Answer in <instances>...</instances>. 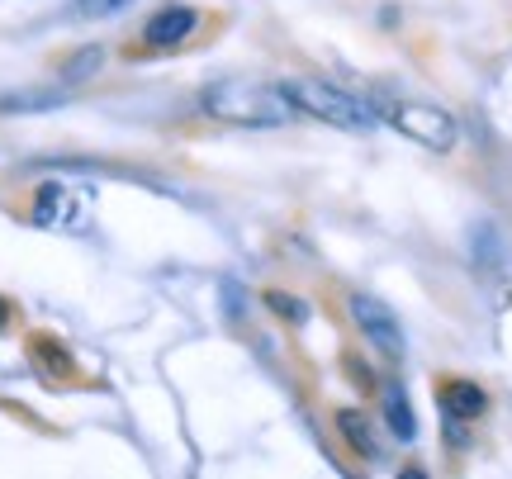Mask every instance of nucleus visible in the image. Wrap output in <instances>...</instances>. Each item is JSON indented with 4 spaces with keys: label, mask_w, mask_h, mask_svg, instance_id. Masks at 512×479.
I'll list each match as a JSON object with an SVG mask.
<instances>
[{
    "label": "nucleus",
    "mask_w": 512,
    "mask_h": 479,
    "mask_svg": "<svg viewBox=\"0 0 512 479\" xmlns=\"http://www.w3.org/2000/svg\"><path fill=\"white\" fill-rule=\"evenodd\" d=\"M204 119H219V124H238V129H280L290 124L294 105L280 86H252V81H214L200 95Z\"/></svg>",
    "instance_id": "f257e3e1"
},
{
    "label": "nucleus",
    "mask_w": 512,
    "mask_h": 479,
    "mask_svg": "<svg viewBox=\"0 0 512 479\" xmlns=\"http://www.w3.org/2000/svg\"><path fill=\"white\" fill-rule=\"evenodd\" d=\"M280 91L290 95V105L299 114H309L318 124H332L342 133H370L380 124V114L370 110L361 95L342 91V86H332L323 76H290V81H280Z\"/></svg>",
    "instance_id": "f03ea898"
},
{
    "label": "nucleus",
    "mask_w": 512,
    "mask_h": 479,
    "mask_svg": "<svg viewBox=\"0 0 512 479\" xmlns=\"http://www.w3.org/2000/svg\"><path fill=\"white\" fill-rule=\"evenodd\" d=\"M389 124L408 143H418L427 152H451L460 143V124L441 105H427V100H399V105H389Z\"/></svg>",
    "instance_id": "7ed1b4c3"
},
{
    "label": "nucleus",
    "mask_w": 512,
    "mask_h": 479,
    "mask_svg": "<svg viewBox=\"0 0 512 479\" xmlns=\"http://www.w3.org/2000/svg\"><path fill=\"white\" fill-rule=\"evenodd\" d=\"M347 314H351V323H356V332L380 351L384 361H394V366H399L403 356H408V337H403L399 318H394V309H384L375 295H351Z\"/></svg>",
    "instance_id": "20e7f679"
},
{
    "label": "nucleus",
    "mask_w": 512,
    "mask_h": 479,
    "mask_svg": "<svg viewBox=\"0 0 512 479\" xmlns=\"http://www.w3.org/2000/svg\"><path fill=\"white\" fill-rule=\"evenodd\" d=\"M204 15L195 10V5H162V10H152L143 24V43L147 48H157V53H171V48H181V43H190V38L200 34Z\"/></svg>",
    "instance_id": "39448f33"
},
{
    "label": "nucleus",
    "mask_w": 512,
    "mask_h": 479,
    "mask_svg": "<svg viewBox=\"0 0 512 479\" xmlns=\"http://www.w3.org/2000/svg\"><path fill=\"white\" fill-rule=\"evenodd\" d=\"M380 408H384V427L399 437V442H418V413H413V399L399 380H384L380 389Z\"/></svg>",
    "instance_id": "423d86ee"
},
{
    "label": "nucleus",
    "mask_w": 512,
    "mask_h": 479,
    "mask_svg": "<svg viewBox=\"0 0 512 479\" xmlns=\"http://www.w3.org/2000/svg\"><path fill=\"white\" fill-rule=\"evenodd\" d=\"M337 437L361 456V461H380V442H375V423L361 408H337Z\"/></svg>",
    "instance_id": "0eeeda50"
},
{
    "label": "nucleus",
    "mask_w": 512,
    "mask_h": 479,
    "mask_svg": "<svg viewBox=\"0 0 512 479\" xmlns=\"http://www.w3.org/2000/svg\"><path fill=\"white\" fill-rule=\"evenodd\" d=\"M437 399H441V413H446V418H460V423H475L479 413L489 408V394H484L475 380H451Z\"/></svg>",
    "instance_id": "6e6552de"
},
{
    "label": "nucleus",
    "mask_w": 512,
    "mask_h": 479,
    "mask_svg": "<svg viewBox=\"0 0 512 479\" xmlns=\"http://www.w3.org/2000/svg\"><path fill=\"white\" fill-rule=\"evenodd\" d=\"M105 43H86V48H76L62 67H57V76H62V86H86V81H95V76L105 72Z\"/></svg>",
    "instance_id": "1a4fd4ad"
},
{
    "label": "nucleus",
    "mask_w": 512,
    "mask_h": 479,
    "mask_svg": "<svg viewBox=\"0 0 512 479\" xmlns=\"http://www.w3.org/2000/svg\"><path fill=\"white\" fill-rule=\"evenodd\" d=\"M67 105V91H19L0 95V114H34V110H57Z\"/></svg>",
    "instance_id": "9d476101"
},
{
    "label": "nucleus",
    "mask_w": 512,
    "mask_h": 479,
    "mask_svg": "<svg viewBox=\"0 0 512 479\" xmlns=\"http://www.w3.org/2000/svg\"><path fill=\"white\" fill-rule=\"evenodd\" d=\"M261 304H266L275 318L294 323V328H299V323H309V304H304L299 295H285V290H266V295H261Z\"/></svg>",
    "instance_id": "9b49d317"
},
{
    "label": "nucleus",
    "mask_w": 512,
    "mask_h": 479,
    "mask_svg": "<svg viewBox=\"0 0 512 479\" xmlns=\"http://www.w3.org/2000/svg\"><path fill=\"white\" fill-rule=\"evenodd\" d=\"M133 0H76V15L81 19H110L119 10H128Z\"/></svg>",
    "instance_id": "f8f14e48"
},
{
    "label": "nucleus",
    "mask_w": 512,
    "mask_h": 479,
    "mask_svg": "<svg viewBox=\"0 0 512 479\" xmlns=\"http://www.w3.org/2000/svg\"><path fill=\"white\" fill-rule=\"evenodd\" d=\"M219 295H223V304H228L223 314H228V318H233V323H238V318L247 314V295H242V290H238V285H233V280H223V285H219Z\"/></svg>",
    "instance_id": "ddd939ff"
},
{
    "label": "nucleus",
    "mask_w": 512,
    "mask_h": 479,
    "mask_svg": "<svg viewBox=\"0 0 512 479\" xmlns=\"http://www.w3.org/2000/svg\"><path fill=\"white\" fill-rule=\"evenodd\" d=\"M475 257H479V266H494V228L489 223L475 228Z\"/></svg>",
    "instance_id": "4468645a"
},
{
    "label": "nucleus",
    "mask_w": 512,
    "mask_h": 479,
    "mask_svg": "<svg viewBox=\"0 0 512 479\" xmlns=\"http://www.w3.org/2000/svg\"><path fill=\"white\" fill-rule=\"evenodd\" d=\"M10 328V304H5V299H0V332Z\"/></svg>",
    "instance_id": "2eb2a0df"
}]
</instances>
